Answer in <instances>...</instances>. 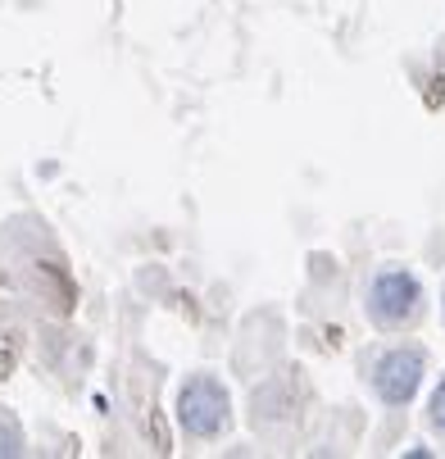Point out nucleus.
<instances>
[{
  "label": "nucleus",
  "instance_id": "1",
  "mask_svg": "<svg viewBox=\"0 0 445 459\" xmlns=\"http://www.w3.org/2000/svg\"><path fill=\"white\" fill-rule=\"evenodd\" d=\"M418 309H423V287H418L414 273L381 269L372 278V287H368V318L377 327H387V333H391V327H405V323L418 318Z\"/></svg>",
  "mask_w": 445,
  "mask_h": 459
},
{
  "label": "nucleus",
  "instance_id": "2",
  "mask_svg": "<svg viewBox=\"0 0 445 459\" xmlns=\"http://www.w3.org/2000/svg\"><path fill=\"white\" fill-rule=\"evenodd\" d=\"M177 423L186 437H218L227 428V391L218 377L201 373L182 386L177 396Z\"/></svg>",
  "mask_w": 445,
  "mask_h": 459
},
{
  "label": "nucleus",
  "instance_id": "3",
  "mask_svg": "<svg viewBox=\"0 0 445 459\" xmlns=\"http://www.w3.org/2000/svg\"><path fill=\"white\" fill-rule=\"evenodd\" d=\"M418 382H423V351L418 346H396V351L381 355L377 368H372V386H377V396L387 405H409Z\"/></svg>",
  "mask_w": 445,
  "mask_h": 459
},
{
  "label": "nucleus",
  "instance_id": "4",
  "mask_svg": "<svg viewBox=\"0 0 445 459\" xmlns=\"http://www.w3.org/2000/svg\"><path fill=\"white\" fill-rule=\"evenodd\" d=\"M19 450H23V432L5 410H0V455H19Z\"/></svg>",
  "mask_w": 445,
  "mask_h": 459
},
{
  "label": "nucleus",
  "instance_id": "5",
  "mask_svg": "<svg viewBox=\"0 0 445 459\" xmlns=\"http://www.w3.org/2000/svg\"><path fill=\"white\" fill-rule=\"evenodd\" d=\"M432 423L445 428V382L436 386V396H432Z\"/></svg>",
  "mask_w": 445,
  "mask_h": 459
}]
</instances>
